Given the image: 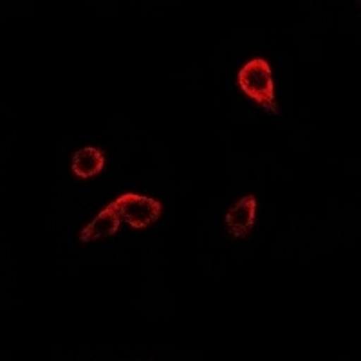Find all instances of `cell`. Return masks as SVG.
<instances>
[{"label":"cell","instance_id":"3957f363","mask_svg":"<svg viewBox=\"0 0 361 361\" xmlns=\"http://www.w3.org/2000/svg\"><path fill=\"white\" fill-rule=\"evenodd\" d=\"M257 206H259V201L255 195H244L243 199H238L235 204L230 206L224 215V224L231 237L240 240L250 235V231L257 224Z\"/></svg>","mask_w":361,"mask_h":361},{"label":"cell","instance_id":"277c9868","mask_svg":"<svg viewBox=\"0 0 361 361\" xmlns=\"http://www.w3.org/2000/svg\"><path fill=\"white\" fill-rule=\"evenodd\" d=\"M119 224H121V217L112 208V204H109L80 231L78 240L80 243H98V240L111 238L118 233Z\"/></svg>","mask_w":361,"mask_h":361},{"label":"cell","instance_id":"7a4b0ae2","mask_svg":"<svg viewBox=\"0 0 361 361\" xmlns=\"http://www.w3.org/2000/svg\"><path fill=\"white\" fill-rule=\"evenodd\" d=\"M111 204L118 212L121 221L127 222L134 230H145L152 226L163 214V204L157 199L132 192L119 195Z\"/></svg>","mask_w":361,"mask_h":361},{"label":"cell","instance_id":"6da1fadb","mask_svg":"<svg viewBox=\"0 0 361 361\" xmlns=\"http://www.w3.org/2000/svg\"><path fill=\"white\" fill-rule=\"evenodd\" d=\"M237 85L246 98L253 99L262 111L269 114H279L275 99V82L273 71L267 60L253 58L246 66L240 67L237 74Z\"/></svg>","mask_w":361,"mask_h":361},{"label":"cell","instance_id":"5b68a950","mask_svg":"<svg viewBox=\"0 0 361 361\" xmlns=\"http://www.w3.org/2000/svg\"><path fill=\"white\" fill-rule=\"evenodd\" d=\"M103 166H105V156L99 148L96 147H83L80 148L78 152L73 156V169L74 176L80 179H90L102 173Z\"/></svg>","mask_w":361,"mask_h":361}]
</instances>
